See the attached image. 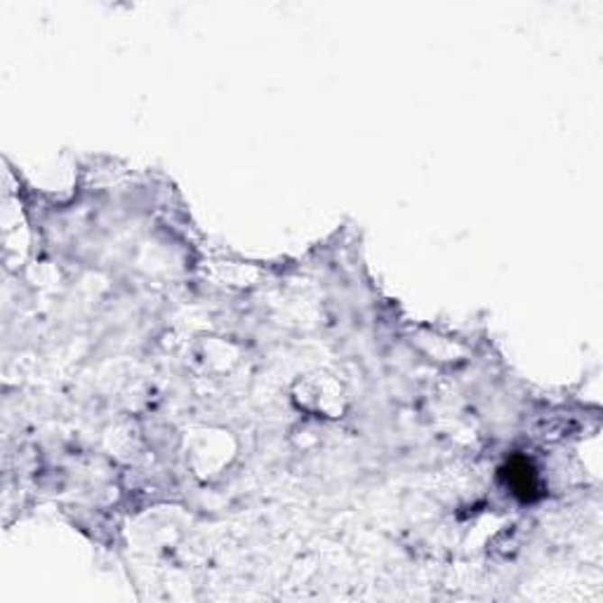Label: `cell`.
Masks as SVG:
<instances>
[{
  "label": "cell",
  "mask_w": 603,
  "mask_h": 603,
  "mask_svg": "<svg viewBox=\"0 0 603 603\" xmlns=\"http://www.w3.org/2000/svg\"><path fill=\"white\" fill-rule=\"evenodd\" d=\"M502 474L507 476V486L512 488V493L518 495L521 500H533L537 495V476L525 460H512L502 470Z\"/></svg>",
  "instance_id": "6da1fadb"
}]
</instances>
